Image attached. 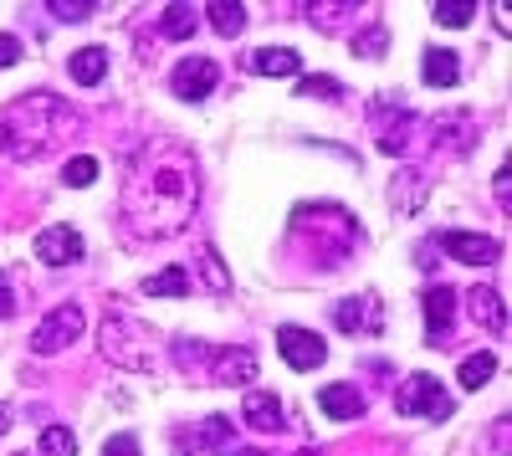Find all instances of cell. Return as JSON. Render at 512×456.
<instances>
[{
	"mask_svg": "<svg viewBox=\"0 0 512 456\" xmlns=\"http://www.w3.org/2000/svg\"><path fill=\"white\" fill-rule=\"evenodd\" d=\"M36 456H77V436L67 426H47V431H41Z\"/></svg>",
	"mask_w": 512,
	"mask_h": 456,
	"instance_id": "24",
	"label": "cell"
},
{
	"mask_svg": "<svg viewBox=\"0 0 512 456\" xmlns=\"http://www.w3.org/2000/svg\"><path fill=\"white\" fill-rule=\"evenodd\" d=\"M318 405H323V416H333V421H354V416H364V395H359V385H323V390H318Z\"/></svg>",
	"mask_w": 512,
	"mask_h": 456,
	"instance_id": "13",
	"label": "cell"
},
{
	"mask_svg": "<svg viewBox=\"0 0 512 456\" xmlns=\"http://www.w3.org/2000/svg\"><path fill=\"white\" fill-rule=\"evenodd\" d=\"M210 26H216L221 36H241V26H246V11L236 6V0H216V6H210Z\"/></svg>",
	"mask_w": 512,
	"mask_h": 456,
	"instance_id": "23",
	"label": "cell"
},
{
	"mask_svg": "<svg viewBox=\"0 0 512 456\" xmlns=\"http://www.w3.org/2000/svg\"><path fill=\"white\" fill-rule=\"evenodd\" d=\"M144 293H149V298H185V293H190V272H185V267H164L159 277L144 282Z\"/></svg>",
	"mask_w": 512,
	"mask_h": 456,
	"instance_id": "21",
	"label": "cell"
},
{
	"mask_svg": "<svg viewBox=\"0 0 512 456\" xmlns=\"http://www.w3.org/2000/svg\"><path fill=\"white\" fill-rule=\"evenodd\" d=\"M72 129V108L57 93H26L0 113V154L36 159Z\"/></svg>",
	"mask_w": 512,
	"mask_h": 456,
	"instance_id": "2",
	"label": "cell"
},
{
	"mask_svg": "<svg viewBox=\"0 0 512 456\" xmlns=\"http://www.w3.org/2000/svg\"><path fill=\"white\" fill-rule=\"evenodd\" d=\"M62 180H67V185H77V190H82V185H93V180H98V159H93V154H77V159H67Z\"/></svg>",
	"mask_w": 512,
	"mask_h": 456,
	"instance_id": "26",
	"label": "cell"
},
{
	"mask_svg": "<svg viewBox=\"0 0 512 456\" xmlns=\"http://www.w3.org/2000/svg\"><path fill=\"white\" fill-rule=\"evenodd\" d=\"M216 82H221V67L210 57H185L175 67V77H169V88H175V98H185V103H200V98L216 93Z\"/></svg>",
	"mask_w": 512,
	"mask_h": 456,
	"instance_id": "7",
	"label": "cell"
},
{
	"mask_svg": "<svg viewBox=\"0 0 512 456\" xmlns=\"http://www.w3.org/2000/svg\"><path fill=\"white\" fill-rule=\"evenodd\" d=\"M21 456H31V451H21Z\"/></svg>",
	"mask_w": 512,
	"mask_h": 456,
	"instance_id": "37",
	"label": "cell"
},
{
	"mask_svg": "<svg viewBox=\"0 0 512 456\" xmlns=\"http://www.w3.org/2000/svg\"><path fill=\"white\" fill-rule=\"evenodd\" d=\"M82 308L77 303H57L47 318L36 323V334H31V354H62L67 344H77V334H82Z\"/></svg>",
	"mask_w": 512,
	"mask_h": 456,
	"instance_id": "5",
	"label": "cell"
},
{
	"mask_svg": "<svg viewBox=\"0 0 512 456\" xmlns=\"http://www.w3.org/2000/svg\"><path fill=\"white\" fill-rule=\"evenodd\" d=\"M333 323L344 328L349 339H374V334H384V303H379V293L344 298V303L333 308Z\"/></svg>",
	"mask_w": 512,
	"mask_h": 456,
	"instance_id": "6",
	"label": "cell"
},
{
	"mask_svg": "<svg viewBox=\"0 0 512 456\" xmlns=\"http://www.w3.org/2000/svg\"><path fill=\"white\" fill-rule=\"evenodd\" d=\"M241 456H267V451H256V446H251V451H241Z\"/></svg>",
	"mask_w": 512,
	"mask_h": 456,
	"instance_id": "35",
	"label": "cell"
},
{
	"mask_svg": "<svg viewBox=\"0 0 512 456\" xmlns=\"http://www.w3.org/2000/svg\"><path fill=\"white\" fill-rule=\"evenodd\" d=\"M472 318L487 328V334H507V308L497 287H472Z\"/></svg>",
	"mask_w": 512,
	"mask_h": 456,
	"instance_id": "15",
	"label": "cell"
},
{
	"mask_svg": "<svg viewBox=\"0 0 512 456\" xmlns=\"http://www.w3.org/2000/svg\"><path fill=\"white\" fill-rule=\"evenodd\" d=\"M21 62V41L11 31H0V67H16Z\"/></svg>",
	"mask_w": 512,
	"mask_h": 456,
	"instance_id": "32",
	"label": "cell"
},
{
	"mask_svg": "<svg viewBox=\"0 0 512 456\" xmlns=\"http://www.w3.org/2000/svg\"><path fill=\"white\" fill-rule=\"evenodd\" d=\"M441 246L456 257V262H472V267H487V262H497L502 257V241H492V236H477V231H446L441 236Z\"/></svg>",
	"mask_w": 512,
	"mask_h": 456,
	"instance_id": "10",
	"label": "cell"
},
{
	"mask_svg": "<svg viewBox=\"0 0 512 456\" xmlns=\"http://www.w3.org/2000/svg\"><path fill=\"white\" fill-rule=\"evenodd\" d=\"M395 410H400V416H425V421L456 416V405H451V395L441 390L436 375H410V380L395 390Z\"/></svg>",
	"mask_w": 512,
	"mask_h": 456,
	"instance_id": "4",
	"label": "cell"
},
{
	"mask_svg": "<svg viewBox=\"0 0 512 456\" xmlns=\"http://www.w3.org/2000/svg\"><path fill=\"white\" fill-rule=\"evenodd\" d=\"M251 67L262 72V77H292L303 62H297V52H292V47H262V52L251 57Z\"/></svg>",
	"mask_w": 512,
	"mask_h": 456,
	"instance_id": "19",
	"label": "cell"
},
{
	"mask_svg": "<svg viewBox=\"0 0 512 456\" xmlns=\"http://www.w3.org/2000/svg\"><path fill=\"white\" fill-rule=\"evenodd\" d=\"M103 72H108V47H82L72 57V82L77 88H98Z\"/></svg>",
	"mask_w": 512,
	"mask_h": 456,
	"instance_id": "17",
	"label": "cell"
},
{
	"mask_svg": "<svg viewBox=\"0 0 512 456\" xmlns=\"http://www.w3.org/2000/svg\"><path fill=\"white\" fill-rule=\"evenodd\" d=\"M195 26H200V16H195V6H169L164 16H159V36H169V41H185V36H195Z\"/></svg>",
	"mask_w": 512,
	"mask_h": 456,
	"instance_id": "20",
	"label": "cell"
},
{
	"mask_svg": "<svg viewBox=\"0 0 512 456\" xmlns=\"http://www.w3.org/2000/svg\"><path fill=\"white\" fill-rule=\"evenodd\" d=\"M200 205V164L180 139H149L128 159L123 180V226L139 241L180 236Z\"/></svg>",
	"mask_w": 512,
	"mask_h": 456,
	"instance_id": "1",
	"label": "cell"
},
{
	"mask_svg": "<svg viewBox=\"0 0 512 456\" xmlns=\"http://www.w3.org/2000/svg\"><path fill=\"white\" fill-rule=\"evenodd\" d=\"M492 375H497V354H472V359H461V390H482Z\"/></svg>",
	"mask_w": 512,
	"mask_h": 456,
	"instance_id": "22",
	"label": "cell"
},
{
	"mask_svg": "<svg viewBox=\"0 0 512 456\" xmlns=\"http://www.w3.org/2000/svg\"><path fill=\"white\" fill-rule=\"evenodd\" d=\"M236 441V421L231 416H205L195 426V451H226Z\"/></svg>",
	"mask_w": 512,
	"mask_h": 456,
	"instance_id": "18",
	"label": "cell"
},
{
	"mask_svg": "<svg viewBox=\"0 0 512 456\" xmlns=\"http://www.w3.org/2000/svg\"><path fill=\"white\" fill-rule=\"evenodd\" d=\"M472 0H441L436 6V26H472Z\"/></svg>",
	"mask_w": 512,
	"mask_h": 456,
	"instance_id": "27",
	"label": "cell"
},
{
	"mask_svg": "<svg viewBox=\"0 0 512 456\" xmlns=\"http://www.w3.org/2000/svg\"><path fill=\"white\" fill-rule=\"evenodd\" d=\"M36 257L47 262V267H67V262L82 257V236L72 226H47V231L36 236Z\"/></svg>",
	"mask_w": 512,
	"mask_h": 456,
	"instance_id": "12",
	"label": "cell"
},
{
	"mask_svg": "<svg viewBox=\"0 0 512 456\" xmlns=\"http://www.w3.org/2000/svg\"><path fill=\"white\" fill-rule=\"evenodd\" d=\"M103 456H139V436H108Z\"/></svg>",
	"mask_w": 512,
	"mask_h": 456,
	"instance_id": "31",
	"label": "cell"
},
{
	"mask_svg": "<svg viewBox=\"0 0 512 456\" xmlns=\"http://www.w3.org/2000/svg\"><path fill=\"white\" fill-rule=\"evenodd\" d=\"M103 354L123 369H139V375H149V369H159V339L154 328L128 318V313H108L103 318Z\"/></svg>",
	"mask_w": 512,
	"mask_h": 456,
	"instance_id": "3",
	"label": "cell"
},
{
	"mask_svg": "<svg viewBox=\"0 0 512 456\" xmlns=\"http://www.w3.org/2000/svg\"><path fill=\"white\" fill-rule=\"evenodd\" d=\"M303 98H338V77H328V72H313V77H303V88H297Z\"/></svg>",
	"mask_w": 512,
	"mask_h": 456,
	"instance_id": "30",
	"label": "cell"
},
{
	"mask_svg": "<svg viewBox=\"0 0 512 456\" xmlns=\"http://www.w3.org/2000/svg\"><path fill=\"white\" fill-rule=\"evenodd\" d=\"M6 431H11V410H6V405H0V436H6Z\"/></svg>",
	"mask_w": 512,
	"mask_h": 456,
	"instance_id": "34",
	"label": "cell"
},
{
	"mask_svg": "<svg viewBox=\"0 0 512 456\" xmlns=\"http://www.w3.org/2000/svg\"><path fill=\"white\" fill-rule=\"evenodd\" d=\"M297 456H318V451H313V446H308V451H297Z\"/></svg>",
	"mask_w": 512,
	"mask_h": 456,
	"instance_id": "36",
	"label": "cell"
},
{
	"mask_svg": "<svg viewBox=\"0 0 512 456\" xmlns=\"http://www.w3.org/2000/svg\"><path fill=\"white\" fill-rule=\"evenodd\" d=\"M205 364H210L205 375L216 380V385H246L256 375V354L251 349H210Z\"/></svg>",
	"mask_w": 512,
	"mask_h": 456,
	"instance_id": "11",
	"label": "cell"
},
{
	"mask_svg": "<svg viewBox=\"0 0 512 456\" xmlns=\"http://www.w3.org/2000/svg\"><path fill=\"white\" fill-rule=\"evenodd\" d=\"M57 21H88L93 16V0H47Z\"/></svg>",
	"mask_w": 512,
	"mask_h": 456,
	"instance_id": "29",
	"label": "cell"
},
{
	"mask_svg": "<svg viewBox=\"0 0 512 456\" xmlns=\"http://www.w3.org/2000/svg\"><path fill=\"white\" fill-rule=\"evenodd\" d=\"M384 47H390L384 26H369L364 36H354V52H359V57H369V62H379V57H384Z\"/></svg>",
	"mask_w": 512,
	"mask_h": 456,
	"instance_id": "28",
	"label": "cell"
},
{
	"mask_svg": "<svg viewBox=\"0 0 512 456\" xmlns=\"http://www.w3.org/2000/svg\"><path fill=\"white\" fill-rule=\"evenodd\" d=\"M200 277H205V287H210V293H226V287H231V272L221 267V257L210 252V246L200 252Z\"/></svg>",
	"mask_w": 512,
	"mask_h": 456,
	"instance_id": "25",
	"label": "cell"
},
{
	"mask_svg": "<svg viewBox=\"0 0 512 456\" xmlns=\"http://www.w3.org/2000/svg\"><path fill=\"white\" fill-rule=\"evenodd\" d=\"M420 72H425V88H451L461 62H456L451 47H431V52H425V62H420Z\"/></svg>",
	"mask_w": 512,
	"mask_h": 456,
	"instance_id": "16",
	"label": "cell"
},
{
	"mask_svg": "<svg viewBox=\"0 0 512 456\" xmlns=\"http://www.w3.org/2000/svg\"><path fill=\"white\" fill-rule=\"evenodd\" d=\"M277 349L292 369H318L328 359V344L318 334H308V328H297V323H282L277 328Z\"/></svg>",
	"mask_w": 512,
	"mask_h": 456,
	"instance_id": "8",
	"label": "cell"
},
{
	"mask_svg": "<svg viewBox=\"0 0 512 456\" xmlns=\"http://www.w3.org/2000/svg\"><path fill=\"white\" fill-rule=\"evenodd\" d=\"M16 308H21V298L11 293V277L0 272V318H16Z\"/></svg>",
	"mask_w": 512,
	"mask_h": 456,
	"instance_id": "33",
	"label": "cell"
},
{
	"mask_svg": "<svg viewBox=\"0 0 512 456\" xmlns=\"http://www.w3.org/2000/svg\"><path fill=\"white\" fill-rule=\"evenodd\" d=\"M241 416L251 431H282V400L267 395V390H251L246 405H241Z\"/></svg>",
	"mask_w": 512,
	"mask_h": 456,
	"instance_id": "14",
	"label": "cell"
},
{
	"mask_svg": "<svg viewBox=\"0 0 512 456\" xmlns=\"http://www.w3.org/2000/svg\"><path fill=\"white\" fill-rule=\"evenodd\" d=\"M451 323H456V293L446 282H436L431 293H425V344L441 349L451 339Z\"/></svg>",
	"mask_w": 512,
	"mask_h": 456,
	"instance_id": "9",
	"label": "cell"
}]
</instances>
